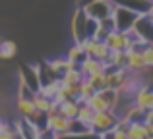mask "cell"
<instances>
[{
    "label": "cell",
    "mask_w": 153,
    "mask_h": 139,
    "mask_svg": "<svg viewBox=\"0 0 153 139\" xmlns=\"http://www.w3.org/2000/svg\"><path fill=\"white\" fill-rule=\"evenodd\" d=\"M140 14L128 10V8H122V6H114L112 8V21H114V29L116 31H122V33H128V31L134 27V21L138 19Z\"/></svg>",
    "instance_id": "cell-1"
},
{
    "label": "cell",
    "mask_w": 153,
    "mask_h": 139,
    "mask_svg": "<svg viewBox=\"0 0 153 139\" xmlns=\"http://www.w3.org/2000/svg\"><path fill=\"white\" fill-rule=\"evenodd\" d=\"M116 120H118V118H116V114L112 112V110H99V112H93V116H91L89 129L101 135V133L114 128Z\"/></svg>",
    "instance_id": "cell-2"
},
{
    "label": "cell",
    "mask_w": 153,
    "mask_h": 139,
    "mask_svg": "<svg viewBox=\"0 0 153 139\" xmlns=\"http://www.w3.org/2000/svg\"><path fill=\"white\" fill-rule=\"evenodd\" d=\"M83 10V14L87 18H93V19H103V18H108L112 14V8L114 4L111 0H87L83 6H79Z\"/></svg>",
    "instance_id": "cell-3"
},
{
    "label": "cell",
    "mask_w": 153,
    "mask_h": 139,
    "mask_svg": "<svg viewBox=\"0 0 153 139\" xmlns=\"http://www.w3.org/2000/svg\"><path fill=\"white\" fill-rule=\"evenodd\" d=\"M128 35L142 37L146 41H153V18H151V14H140L138 19L134 21V27L128 31Z\"/></svg>",
    "instance_id": "cell-4"
},
{
    "label": "cell",
    "mask_w": 153,
    "mask_h": 139,
    "mask_svg": "<svg viewBox=\"0 0 153 139\" xmlns=\"http://www.w3.org/2000/svg\"><path fill=\"white\" fill-rule=\"evenodd\" d=\"M103 41L108 46V50H128L130 49V37H128V33H122V31H116V29L111 31Z\"/></svg>",
    "instance_id": "cell-5"
},
{
    "label": "cell",
    "mask_w": 153,
    "mask_h": 139,
    "mask_svg": "<svg viewBox=\"0 0 153 139\" xmlns=\"http://www.w3.org/2000/svg\"><path fill=\"white\" fill-rule=\"evenodd\" d=\"M132 102H134L136 106H140L142 110H151L153 108V93H151L149 83H143V85L136 91L134 97H132Z\"/></svg>",
    "instance_id": "cell-6"
},
{
    "label": "cell",
    "mask_w": 153,
    "mask_h": 139,
    "mask_svg": "<svg viewBox=\"0 0 153 139\" xmlns=\"http://www.w3.org/2000/svg\"><path fill=\"white\" fill-rule=\"evenodd\" d=\"M114 6H122L128 10L136 12V14H151L153 2L151 0H111Z\"/></svg>",
    "instance_id": "cell-7"
},
{
    "label": "cell",
    "mask_w": 153,
    "mask_h": 139,
    "mask_svg": "<svg viewBox=\"0 0 153 139\" xmlns=\"http://www.w3.org/2000/svg\"><path fill=\"white\" fill-rule=\"evenodd\" d=\"M19 81L27 85L33 93L39 91V75H37V66H22L19 68Z\"/></svg>",
    "instance_id": "cell-8"
},
{
    "label": "cell",
    "mask_w": 153,
    "mask_h": 139,
    "mask_svg": "<svg viewBox=\"0 0 153 139\" xmlns=\"http://www.w3.org/2000/svg\"><path fill=\"white\" fill-rule=\"evenodd\" d=\"M128 139H146L147 135H153L151 122H130L126 129Z\"/></svg>",
    "instance_id": "cell-9"
},
{
    "label": "cell",
    "mask_w": 153,
    "mask_h": 139,
    "mask_svg": "<svg viewBox=\"0 0 153 139\" xmlns=\"http://www.w3.org/2000/svg\"><path fill=\"white\" fill-rule=\"evenodd\" d=\"M85 18L87 15L83 14L82 8H78L72 18V37H74V43L85 39Z\"/></svg>",
    "instance_id": "cell-10"
},
{
    "label": "cell",
    "mask_w": 153,
    "mask_h": 139,
    "mask_svg": "<svg viewBox=\"0 0 153 139\" xmlns=\"http://www.w3.org/2000/svg\"><path fill=\"white\" fill-rule=\"evenodd\" d=\"M16 132L19 133L23 139H39L41 135H39V128L35 124H31L29 120H25V118H22V120H18L14 124Z\"/></svg>",
    "instance_id": "cell-11"
},
{
    "label": "cell",
    "mask_w": 153,
    "mask_h": 139,
    "mask_svg": "<svg viewBox=\"0 0 153 139\" xmlns=\"http://www.w3.org/2000/svg\"><path fill=\"white\" fill-rule=\"evenodd\" d=\"M126 56H128V70L132 71H149V68L146 66L142 56V50H134V49H128L126 50Z\"/></svg>",
    "instance_id": "cell-12"
},
{
    "label": "cell",
    "mask_w": 153,
    "mask_h": 139,
    "mask_svg": "<svg viewBox=\"0 0 153 139\" xmlns=\"http://www.w3.org/2000/svg\"><path fill=\"white\" fill-rule=\"evenodd\" d=\"M31 102H33L35 110H39V112H43V114L56 112V102L52 101V99L43 97L39 91H37V93H33V97H31Z\"/></svg>",
    "instance_id": "cell-13"
},
{
    "label": "cell",
    "mask_w": 153,
    "mask_h": 139,
    "mask_svg": "<svg viewBox=\"0 0 153 139\" xmlns=\"http://www.w3.org/2000/svg\"><path fill=\"white\" fill-rule=\"evenodd\" d=\"M79 70H82L83 77L93 75V74H101V71H105V62L95 60V58H89V56H87L85 60L79 62Z\"/></svg>",
    "instance_id": "cell-14"
},
{
    "label": "cell",
    "mask_w": 153,
    "mask_h": 139,
    "mask_svg": "<svg viewBox=\"0 0 153 139\" xmlns=\"http://www.w3.org/2000/svg\"><path fill=\"white\" fill-rule=\"evenodd\" d=\"M49 64V68L51 71L56 75V77H60V75L64 74L66 70H70V68H78V64H74V62H70L68 58H54V60H51V62H47Z\"/></svg>",
    "instance_id": "cell-15"
},
{
    "label": "cell",
    "mask_w": 153,
    "mask_h": 139,
    "mask_svg": "<svg viewBox=\"0 0 153 139\" xmlns=\"http://www.w3.org/2000/svg\"><path fill=\"white\" fill-rule=\"evenodd\" d=\"M78 106L79 104L76 102V99H68V101L56 104V110H58V114H62L64 118L72 120V118H76V114H78Z\"/></svg>",
    "instance_id": "cell-16"
},
{
    "label": "cell",
    "mask_w": 153,
    "mask_h": 139,
    "mask_svg": "<svg viewBox=\"0 0 153 139\" xmlns=\"http://www.w3.org/2000/svg\"><path fill=\"white\" fill-rule=\"evenodd\" d=\"M16 52H18V46H16L14 41H0V58L2 60H10V58L16 56Z\"/></svg>",
    "instance_id": "cell-17"
},
{
    "label": "cell",
    "mask_w": 153,
    "mask_h": 139,
    "mask_svg": "<svg viewBox=\"0 0 153 139\" xmlns=\"http://www.w3.org/2000/svg\"><path fill=\"white\" fill-rule=\"evenodd\" d=\"M82 79H83V74H82V70H79V66L78 68L66 70L62 75H60V81L62 83H78V81H82Z\"/></svg>",
    "instance_id": "cell-18"
},
{
    "label": "cell",
    "mask_w": 153,
    "mask_h": 139,
    "mask_svg": "<svg viewBox=\"0 0 153 139\" xmlns=\"http://www.w3.org/2000/svg\"><path fill=\"white\" fill-rule=\"evenodd\" d=\"M66 58H68L70 62H74V64H78V66H79V62H82V60H85V58H87V54L82 50V46H79L78 43H74V46H72V49L68 50V56H66Z\"/></svg>",
    "instance_id": "cell-19"
},
{
    "label": "cell",
    "mask_w": 153,
    "mask_h": 139,
    "mask_svg": "<svg viewBox=\"0 0 153 139\" xmlns=\"http://www.w3.org/2000/svg\"><path fill=\"white\" fill-rule=\"evenodd\" d=\"M91 116H93V110H91L89 106L85 104V102H82V104L78 106V114H76V118H78L79 122H83V124H87V126H89Z\"/></svg>",
    "instance_id": "cell-20"
},
{
    "label": "cell",
    "mask_w": 153,
    "mask_h": 139,
    "mask_svg": "<svg viewBox=\"0 0 153 139\" xmlns=\"http://www.w3.org/2000/svg\"><path fill=\"white\" fill-rule=\"evenodd\" d=\"M85 81L89 83V85L93 87L95 91H99V89H103V87H107V85H105V71H101V74H93V75H87Z\"/></svg>",
    "instance_id": "cell-21"
},
{
    "label": "cell",
    "mask_w": 153,
    "mask_h": 139,
    "mask_svg": "<svg viewBox=\"0 0 153 139\" xmlns=\"http://www.w3.org/2000/svg\"><path fill=\"white\" fill-rule=\"evenodd\" d=\"M97 25H99L97 19L85 18V37H95V33H97Z\"/></svg>",
    "instance_id": "cell-22"
},
{
    "label": "cell",
    "mask_w": 153,
    "mask_h": 139,
    "mask_svg": "<svg viewBox=\"0 0 153 139\" xmlns=\"http://www.w3.org/2000/svg\"><path fill=\"white\" fill-rule=\"evenodd\" d=\"M142 56H143L146 66H147V68H151V66H153V46L151 45H147V46H143V49H142Z\"/></svg>",
    "instance_id": "cell-23"
},
{
    "label": "cell",
    "mask_w": 153,
    "mask_h": 139,
    "mask_svg": "<svg viewBox=\"0 0 153 139\" xmlns=\"http://www.w3.org/2000/svg\"><path fill=\"white\" fill-rule=\"evenodd\" d=\"M39 139H52V137H39Z\"/></svg>",
    "instance_id": "cell-24"
},
{
    "label": "cell",
    "mask_w": 153,
    "mask_h": 139,
    "mask_svg": "<svg viewBox=\"0 0 153 139\" xmlns=\"http://www.w3.org/2000/svg\"><path fill=\"white\" fill-rule=\"evenodd\" d=\"M79 2H82V0H79Z\"/></svg>",
    "instance_id": "cell-25"
}]
</instances>
